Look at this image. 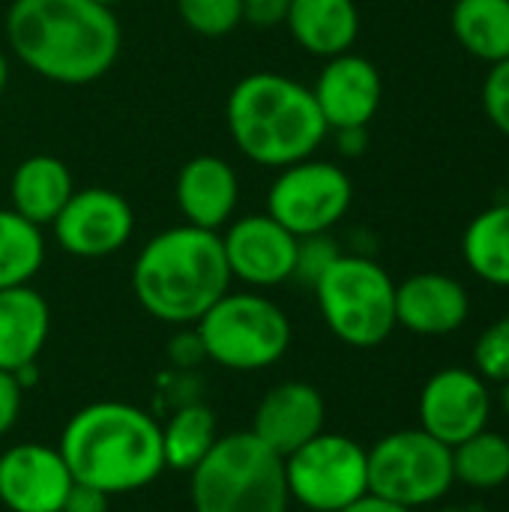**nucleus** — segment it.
<instances>
[{
    "mask_svg": "<svg viewBox=\"0 0 509 512\" xmlns=\"http://www.w3.org/2000/svg\"><path fill=\"white\" fill-rule=\"evenodd\" d=\"M6 42L39 78L81 87L111 72L123 48L114 9L93 0H12Z\"/></svg>",
    "mask_w": 509,
    "mask_h": 512,
    "instance_id": "obj_1",
    "label": "nucleus"
},
{
    "mask_svg": "<svg viewBox=\"0 0 509 512\" xmlns=\"http://www.w3.org/2000/svg\"><path fill=\"white\" fill-rule=\"evenodd\" d=\"M57 450L75 483L108 498L141 492L165 471L162 426L129 402H93L75 411Z\"/></svg>",
    "mask_w": 509,
    "mask_h": 512,
    "instance_id": "obj_2",
    "label": "nucleus"
},
{
    "mask_svg": "<svg viewBox=\"0 0 509 512\" xmlns=\"http://www.w3.org/2000/svg\"><path fill=\"white\" fill-rule=\"evenodd\" d=\"M231 282L222 237L186 222L150 237L132 264L138 306L150 318L174 327H195L231 291Z\"/></svg>",
    "mask_w": 509,
    "mask_h": 512,
    "instance_id": "obj_3",
    "label": "nucleus"
},
{
    "mask_svg": "<svg viewBox=\"0 0 509 512\" xmlns=\"http://www.w3.org/2000/svg\"><path fill=\"white\" fill-rule=\"evenodd\" d=\"M225 123L234 147L261 168H288L315 156L330 132L312 87L282 72L243 75L228 93Z\"/></svg>",
    "mask_w": 509,
    "mask_h": 512,
    "instance_id": "obj_4",
    "label": "nucleus"
},
{
    "mask_svg": "<svg viewBox=\"0 0 509 512\" xmlns=\"http://www.w3.org/2000/svg\"><path fill=\"white\" fill-rule=\"evenodd\" d=\"M189 498L195 512H288L285 459L252 432L219 435L189 474Z\"/></svg>",
    "mask_w": 509,
    "mask_h": 512,
    "instance_id": "obj_5",
    "label": "nucleus"
},
{
    "mask_svg": "<svg viewBox=\"0 0 509 512\" xmlns=\"http://www.w3.org/2000/svg\"><path fill=\"white\" fill-rule=\"evenodd\" d=\"M210 363L231 372L276 366L294 339L291 318L258 291H228L195 324Z\"/></svg>",
    "mask_w": 509,
    "mask_h": 512,
    "instance_id": "obj_6",
    "label": "nucleus"
},
{
    "mask_svg": "<svg viewBox=\"0 0 509 512\" xmlns=\"http://www.w3.org/2000/svg\"><path fill=\"white\" fill-rule=\"evenodd\" d=\"M327 330L351 348H378L396 330V282L366 255H339L312 285Z\"/></svg>",
    "mask_w": 509,
    "mask_h": 512,
    "instance_id": "obj_7",
    "label": "nucleus"
},
{
    "mask_svg": "<svg viewBox=\"0 0 509 512\" xmlns=\"http://www.w3.org/2000/svg\"><path fill=\"white\" fill-rule=\"evenodd\" d=\"M369 453V492L399 507L420 510L444 501L453 486V450L423 429H399Z\"/></svg>",
    "mask_w": 509,
    "mask_h": 512,
    "instance_id": "obj_8",
    "label": "nucleus"
},
{
    "mask_svg": "<svg viewBox=\"0 0 509 512\" xmlns=\"http://www.w3.org/2000/svg\"><path fill=\"white\" fill-rule=\"evenodd\" d=\"M291 501L309 512H339L369 492V453L348 435L321 432L285 456Z\"/></svg>",
    "mask_w": 509,
    "mask_h": 512,
    "instance_id": "obj_9",
    "label": "nucleus"
},
{
    "mask_svg": "<svg viewBox=\"0 0 509 512\" xmlns=\"http://www.w3.org/2000/svg\"><path fill=\"white\" fill-rule=\"evenodd\" d=\"M354 201V183L336 162L303 159L288 168H279L270 192L267 213L288 228L294 237L330 234Z\"/></svg>",
    "mask_w": 509,
    "mask_h": 512,
    "instance_id": "obj_10",
    "label": "nucleus"
},
{
    "mask_svg": "<svg viewBox=\"0 0 509 512\" xmlns=\"http://www.w3.org/2000/svg\"><path fill=\"white\" fill-rule=\"evenodd\" d=\"M495 411L492 384L468 366L438 369L420 390L417 414L420 429L447 444L450 450L462 441L489 429Z\"/></svg>",
    "mask_w": 509,
    "mask_h": 512,
    "instance_id": "obj_11",
    "label": "nucleus"
},
{
    "mask_svg": "<svg viewBox=\"0 0 509 512\" xmlns=\"http://www.w3.org/2000/svg\"><path fill=\"white\" fill-rule=\"evenodd\" d=\"M51 231L57 246L72 258H108L132 240L135 213L120 192L87 186L72 192Z\"/></svg>",
    "mask_w": 509,
    "mask_h": 512,
    "instance_id": "obj_12",
    "label": "nucleus"
},
{
    "mask_svg": "<svg viewBox=\"0 0 509 512\" xmlns=\"http://www.w3.org/2000/svg\"><path fill=\"white\" fill-rule=\"evenodd\" d=\"M222 252L231 279L249 288H276L294 279L297 237L282 228L270 213H249L225 225Z\"/></svg>",
    "mask_w": 509,
    "mask_h": 512,
    "instance_id": "obj_13",
    "label": "nucleus"
},
{
    "mask_svg": "<svg viewBox=\"0 0 509 512\" xmlns=\"http://www.w3.org/2000/svg\"><path fill=\"white\" fill-rule=\"evenodd\" d=\"M72 474L57 447L27 441L0 453V504L9 512H60Z\"/></svg>",
    "mask_w": 509,
    "mask_h": 512,
    "instance_id": "obj_14",
    "label": "nucleus"
},
{
    "mask_svg": "<svg viewBox=\"0 0 509 512\" xmlns=\"http://www.w3.org/2000/svg\"><path fill=\"white\" fill-rule=\"evenodd\" d=\"M312 96L321 108V117L330 132L369 126L381 108L384 84L378 66L354 51L330 57L312 87Z\"/></svg>",
    "mask_w": 509,
    "mask_h": 512,
    "instance_id": "obj_15",
    "label": "nucleus"
},
{
    "mask_svg": "<svg viewBox=\"0 0 509 512\" xmlns=\"http://www.w3.org/2000/svg\"><path fill=\"white\" fill-rule=\"evenodd\" d=\"M327 405L318 387L306 381H285L264 393L252 417V435L282 459L324 432Z\"/></svg>",
    "mask_w": 509,
    "mask_h": 512,
    "instance_id": "obj_16",
    "label": "nucleus"
},
{
    "mask_svg": "<svg viewBox=\"0 0 509 512\" xmlns=\"http://www.w3.org/2000/svg\"><path fill=\"white\" fill-rule=\"evenodd\" d=\"M471 315L468 288L447 273H414L396 285V327L414 336H450Z\"/></svg>",
    "mask_w": 509,
    "mask_h": 512,
    "instance_id": "obj_17",
    "label": "nucleus"
},
{
    "mask_svg": "<svg viewBox=\"0 0 509 512\" xmlns=\"http://www.w3.org/2000/svg\"><path fill=\"white\" fill-rule=\"evenodd\" d=\"M174 198L186 225L219 234L237 213L240 177L231 162L201 153L180 168Z\"/></svg>",
    "mask_w": 509,
    "mask_h": 512,
    "instance_id": "obj_18",
    "label": "nucleus"
},
{
    "mask_svg": "<svg viewBox=\"0 0 509 512\" xmlns=\"http://www.w3.org/2000/svg\"><path fill=\"white\" fill-rule=\"evenodd\" d=\"M51 336L48 300L30 288L0 291V372H21L33 366Z\"/></svg>",
    "mask_w": 509,
    "mask_h": 512,
    "instance_id": "obj_19",
    "label": "nucleus"
},
{
    "mask_svg": "<svg viewBox=\"0 0 509 512\" xmlns=\"http://www.w3.org/2000/svg\"><path fill=\"white\" fill-rule=\"evenodd\" d=\"M285 27L312 57H339L360 36V9L354 0H291Z\"/></svg>",
    "mask_w": 509,
    "mask_h": 512,
    "instance_id": "obj_20",
    "label": "nucleus"
},
{
    "mask_svg": "<svg viewBox=\"0 0 509 512\" xmlns=\"http://www.w3.org/2000/svg\"><path fill=\"white\" fill-rule=\"evenodd\" d=\"M72 192H75V180L69 165L48 153L21 159L9 180L12 210L39 228L57 219V213L66 207Z\"/></svg>",
    "mask_w": 509,
    "mask_h": 512,
    "instance_id": "obj_21",
    "label": "nucleus"
},
{
    "mask_svg": "<svg viewBox=\"0 0 509 512\" xmlns=\"http://www.w3.org/2000/svg\"><path fill=\"white\" fill-rule=\"evenodd\" d=\"M462 258L480 282L509 288V201L492 204L468 222Z\"/></svg>",
    "mask_w": 509,
    "mask_h": 512,
    "instance_id": "obj_22",
    "label": "nucleus"
},
{
    "mask_svg": "<svg viewBox=\"0 0 509 512\" xmlns=\"http://www.w3.org/2000/svg\"><path fill=\"white\" fill-rule=\"evenodd\" d=\"M459 45L483 60H509V0H456L450 15Z\"/></svg>",
    "mask_w": 509,
    "mask_h": 512,
    "instance_id": "obj_23",
    "label": "nucleus"
},
{
    "mask_svg": "<svg viewBox=\"0 0 509 512\" xmlns=\"http://www.w3.org/2000/svg\"><path fill=\"white\" fill-rule=\"evenodd\" d=\"M216 441H219L216 414L207 405H201V402L180 405L168 417V423L162 426L165 468L180 471V474H192L204 462V456L213 450Z\"/></svg>",
    "mask_w": 509,
    "mask_h": 512,
    "instance_id": "obj_24",
    "label": "nucleus"
},
{
    "mask_svg": "<svg viewBox=\"0 0 509 512\" xmlns=\"http://www.w3.org/2000/svg\"><path fill=\"white\" fill-rule=\"evenodd\" d=\"M45 261L42 228L18 216L12 207H0V291L30 285Z\"/></svg>",
    "mask_w": 509,
    "mask_h": 512,
    "instance_id": "obj_25",
    "label": "nucleus"
},
{
    "mask_svg": "<svg viewBox=\"0 0 509 512\" xmlns=\"http://www.w3.org/2000/svg\"><path fill=\"white\" fill-rule=\"evenodd\" d=\"M453 474H456V483L477 489V492H495L507 486L509 435L483 429L480 435L453 447Z\"/></svg>",
    "mask_w": 509,
    "mask_h": 512,
    "instance_id": "obj_26",
    "label": "nucleus"
},
{
    "mask_svg": "<svg viewBox=\"0 0 509 512\" xmlns=\"http://www.w3.org/2000/svg\"><path fill=\"white\" fill-rule=\"evenodd\" d=\"M177 15L192 33L219 39L243 24V0H177Z\"/></svg>",
    "mask_w": 509,
    "mask_h": 512,
    "instance_id": "obj_27",
    "label": "nucleus"
},
{
    "mask_svg": "<svg viewBox=\"0 0 509 512\" xmlns=\"http://www.w3.org/2000/svg\"><path fill=\"white\" fill-rule=\"evenodd\" d=\"M474 369L489 384H509V312L480 333L474 345Z\"/></svg>",
    "mask_w": 509,
    "mask_h": 512,
    "instance_id": "obj_28",
    "label": "nucleus"
},
{
    "mask_svg": "<svg viewBox=\"0 0 509 512\" xmlns=\"http://www.w3.org/2000/svg\"><path fill=\"white\" fill-rule=\"evenodd\" d=\"M342 255V249L336 246V240L330 234H312V237H297V264H294V279H300L303 285H315L330 267L333 261Z\"/></svg>",
    "mask_w": 509,
    "mask_h": 512,
    "instance_id": "obj_29",
    "label": "nucleus"
},
{
    "mask_svg": "<svg viewBox=\"0 0 509 512\" xmlns=\"http://www.w3.org/2000/svg\"><path fill=\"white\" fill-rule=\"evenodd\" d=\"M483 111L489 123L509 138V60L492 63L483 81Z\"/></svg>",
    "mask_w": 509,
    "mask_h": 512,
    "instance_id": "obj_30",
    "label": "nucleus"
},
{
    "mask_svg": "<svg viewBox=\"0 0 509 512\" xmlns=\"http://www.w3.org/2000/svg\"><path fill=\"white\" fill-rule=\"evenodd\" d=\"M291 0H243V24L255 30H273L282 27L288 18Z\"/></svg>",
    "mask_w": 509,
    "mask_h": 512,
    "instance_id": "obj_31",
    "label": "nucleus"
},
{
    "mask_svg": "<svg viewBox=\"0 0 509 512\" xmlns=\"http://www.w3.org/2000/svg\"><path fill=\"white\" fill-rule=\"evenodd\" d=\"M21 402H24V387L12 372H0V438L9 435L21 417Z\"/></svg>",
    "mask_w": 509,
    "mask_h": 512,
    "instance_id": "obj_32",
    "label": "nucleus"
},
{
    "mask_svg": "<svg viewBox=\"0 0 509 512\" xmlns=\"http://www.w3.org/2000/svg\"><path fill=\"white\" fill-rule=\"evenodd\" d=\"M168 360H171L177 369H192V366L204 363L207 354H204V345H201L198 333H195V330H180V333L168 342Z\"/></svg>",
    "mask_w": 509,
    "mask_h": 512,
    "instance_id": "obj_33",
    "label": "nucleus"
},
{
    "mask_svg": "<svg viewBox=\"0 0 509 512\" xmlns=\"http://www.w3.org/2000/svg\"><path fill=\"white\" fill-rule=\"evenodd\" d=\"M108 504H111V498L102 495L99 489L84 486V483H72L60 512H108Z\"/></svg>",
    "mask_w": 509,
    "mask_h": 512,
    "instance_id": "obj_34",
    "label": "nucleus"
},
{
    "mask_svg": "<svg viewBox=\"0 0 509 512\" xmlns=\"http://www.w3.org/2000/svg\"><path fill=\"white\" fill-rule=\"evenodd\" d=\"M336 147L342 156H363L369 147V126H351V129H336Z\"/></svg>",
    "mask_w": 509,
    "mask_h": 512,
    "instance_id": "obj_35",
    "label": "nucleus"
},
{
    "mask_svg": "<svg viewBox=\"0 0 509 512\" xmlns=\"http://www.w3.org/2000/svg\"><path fill=\"white\" fill-rule=\"evenodd\" d=\"M339 512H414V510H408V507H399V504H393V501H387V498H378V495L366 492L360 501L348 504L345 510H339Z\"/></svg>",
    "mask_w": 509,
    "mask_h": 512,
    "instance_id": "obj_36",
    "label": "nucleus"
},
{
    "mask_svg": "<svg viewBox=\"0 0 509 512\" xmlns=\"http://www.w3.org/2000/svg\"><path fill=\"white\" fill-rule=\"evenodd\" d=\"M6 84H9V60H6V54L0 51V96H3Z\"/></svg>",
    "mask_w": 509,
    "mask_h": 512,
    "instance_id": "obj_37",
    "label": "nucleus"
},
{
    "mask_svg": "<svg viewBox=\"0 0 509 512\" xmlns=\"http://www.w3.org/2000/svg\"><path fill=\"white\" fill-rule=\"evenodd\" d=\"M93 3H99V6H105V9H114L120 0H93Z\"/></svg>",
    "mask_w": 509,
    "mask_h": 512,
    "instance_id": "obj_38",
    "label": "nucleus"
}]
</instances>
